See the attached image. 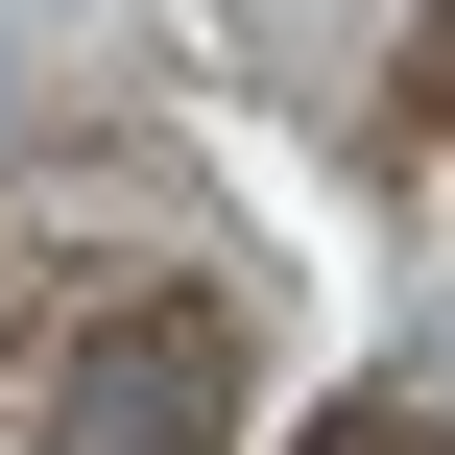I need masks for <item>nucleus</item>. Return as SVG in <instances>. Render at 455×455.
Masks as SVG:
<instances>
[{"mask_svg":"<svg viewBox=\"0 0 455 455\" xmlns=\"http://www.w3.org/2000/svg\"><path fill=\"white\" fill-rule=\"evenodd\" d=\"M216 408H240V336H216L192 288H120V312L48 360V432L72 455H216Z\"/></svg>","mask_w":455,"mask_h":455,"instance_id":"nucleus-1","label":"nucleus"},{"mask_svg":"<svg viewBox=\"0 0 455 455\" xmlns=\"http://www.w3.org/2000/svg\"><path fill=\"white\" fill-rule=\"evenodd\" d=\"M408 120H432V144H455V0H432V24H408Z\"/></svg>","mask_w":455,"mask_h":455,"instance_id":"nucleus-2","label":"nucleus"},{"mask_svg":"<svg viewBox=\"0 0 455 455\" xmlns=\"http://www.w3.org/2000/svg\"><path fill=\"white\" fill-rule=\"evenodd\" d=\"M312 455H455V432H432V408H336Z\"/></svg>","mask_w":455,"mask_h":455,"instance_id":"nucleus-3","label":"nucleus"}]
</instances>
